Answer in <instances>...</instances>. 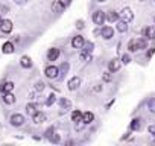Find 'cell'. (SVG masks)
Here are the masks:
<instances>
[{
  "instance_id": "obj_1",
  "label": "cell",
  "mask_w": 155,
  "mask_h": 146,
  "mask_svg": "<svg viewBox=\"0 0 155 146\" xmlns=\"http://www.w3.org/2000/svg\"><path fill=\"white\" fill-rule=\"evenodd\" d=\"M44 75H46V78H49V79H56V78L59 76V68H58L56 65H47V67L44 68Z\"/></svg>"
},
{
  "instance_id": "obj_2",
  "label": "cell",
  "mask_w": 155,
  "mask_h": 146,
  "mask_svg": "<svg viewBox=\"0 0 155 146\" xmlns=\"http://www.w3.org/2000/svg\"><path fill=\"white\" fill-rule=\"evenodd\" d=\"M9 122H11V125H12V126H17V128H18V126H23V125H25L26 119H25V116H23V114L15 113V114H12V116H11Z\"/></svg>"
},
{
  "instance_id": "obj_3",
  "label": "cell",
  "mask_w": 155,
  "mask_h": 146,
  "mask_svg": "<svg viewBox=\"0 0 155 146\" xmlns=\"http://www.w3.org/2000/svg\"><path fill=\"white\" fill-rule=\"evenodd\" d=\"M119 18H122V22L129 23V22H132V18H134V12H132L129 8H123L122 12L119 14Z\"/></svg>"
},
{
  "instance_id": "obj_4",
  "label": "cell",
  "mask_w": 155,
  "mask_h": 146,
  "mask_svg": "<svg viewBox=\"0 0 155 146\" xmlns=\"http://www.w3.org/2000/svg\"><path fill=\"white\" fill-rule=\"evenodd\" d=\"M81 87V78L79 76H73L71 79H68V82H67V88L70 90V91H74V90H78Z\"/></svg>"
},
{
  "instance_id": "obj_5",
  "label": "cell",
  "mask_w": 155,
  "mask_h": 146,
  "mask_svg": "<svg viewBox=\"0 0 155 146\" xmlns=\"http://www.w3.org/2000/svg\"><path fill=\"white\" fill-rule=\"evenodd\" d=\"M105 12L104 11H96L94 14H93V22H94V25H97V26H102L104 23H105Z\"/></svg>"
},
{
  "instance_id": "obj_6",
  "label": "cell",
  "mask_w": 155,
  "mask_h": 146,
  "mask_svg": "<svg viewBox=\"0 0 155 146\" xmlns=\"http://www.w3.org/2000/svg\"><path fill=\"white\" fill-rule=\"evenodd\" d=\"M12 28H14V25H12L11 20H2L0 22V31L3 34H9L12 31Z\"/></svg>"
},
{
  "instance_id": "obj_7",
  "label": "cell",
  "mask_w": 155,
  "mask_h": 146,
  "mask_svg": "<svg viewBox=\"0 0 155 146\" xmlns=\"http://www.w3.org/2000/svg\"><path fill=\"white\" fill-rule=\"evenodd\" d=\"M101 35L105 38V40H111L114 37V29L111 26H104L102 31H101Z\"/></svg>"
},
{
  "instance_id": "obj_8",
  "label": "cell",
  "mask_w": 155,
  "mask_h": 146,
  "mask_svg": "<svg viewBox=\"0 0 155 146\" xmlns=\"http://www.w3.org/2000/svg\"><path fill=\"white\" fill-rule=\"evenodd\" d=\"M84 37H81V35H76V37H73V40H71V47L73 49H81L82 46H84Z\"/></svg>"
},
{
  "instance_id": "obj_9",
  "label": "cell",
  "mask_w": 155,
  "mask_h": 146,
  "mask_svg": "<svg viewBox=\"0 0 155 146\" xmlns=\"http://www.w3.org/2000/svg\"><path fill=\"white\" fill-rule=\"evenodd\" d=\"M94 120V114L91 113V111H85V113H82V116H81V122L84 123V125H88V123H91Z\"/></svg>"
},
{
  "instance_id": "obj_10",
  "label": "cell",
  "mask_w": 155,
  "mask_h": 146,
  "mask_svg": "<svg viewBox=\"0 0 155 146\" xmlns=\"http://www.w3.org/2000/svg\"><path fill=\"white\" fill-rule=\"evenodd\" d=\"M58 56H59V49H56V47L49 49V52H47V61H56Z\"/></svg>"
},
{
  "instance_id": "obj_11",
  "label": "cell",
  "mask_w": 155,
  "mask_h": 146,
  "mask_svg": "<svg viewBox=\"0 0 155 146\" xmlns=\"http://www.w3.org/2000/svg\"><path fill=\"white\" fill-rule=\"evenodd\" d=\"M119 68H120V61H119L117 58L111 59V61H110V64H108V71H111V73H116Z\"/></svg>"
},
{
  "instance_id": "obj_12",
  "label": "cell",
  "mask_w": 155,
  "mask_h": 146,
  "mask_svg": "<svg viewBox=\"0 0 155 146\" xmlns=\"http://www.w3.org/2000/svg\"><path fill=\"white\" fill-rule=\"evenodd\" d=\"M32 120H34V123L40 125V123H43L46 120V114L43 111H37L35 114H32Z\"/></svg>"
},
{
  "instance_id": "obj_13",
  "label": "cell",
  "mask_w": 155,
  "mask_h": 146,
  "mask_svg": "<svg viewBox=\"0 0 155 146\" xmlns=\"http://www.w3.org/2000/svg\"><path fill=\"white\" fill-rule=\"evenodd\" d=\"M143 35H144L147 40H155V26H147V28H144Z\"/></svg>"
},
{
  "instance_id": "obj_14",
  "label": "cell",
  "mask_w": 155,
  "mask_h": 146,
  "mask_svg": "<svg viewBox=\"0 0 155 146\" xmlns=\"http://www.w3.org/2000/svg\"><path fill=\"white\" fill-rule=\"evenodd\" d=\"M14 44L11 43V41H6L3 46H2V52L5 53V55H9V53H14Z\"/></svg>"
},
{
  "instance_id": "obj_15",
  "label": "cell",
  "mask_w": 155,
  "mask_h": 146,
  "mask_svg": "<svg viewBox=\"0 0 155 146\" xmlns=\"http://www.w3.org/2000/svg\"><path fill=\"white\" fill-rule=\"evenodd\" d=\"M20 65H21L23 68H31V67H32V59H31L28 55H25V56L20 58Z\"/></svg>"
},
{
  "instance_id": "obj_16",
  "label": "cell",
  "mask_w": 155,
  "mask_h": 146,
  "mask_svg": "<svg viewBox=\"0 0 155 146\" xmlns=\"http://www.w3.org/2000/svg\"><path fill=\"white\" fill-rule=\"evenodd\" d=\"M14 87H15L14 82H12V81H8V82H5V84L0 85V91H2V93H8V91H12Z\"/></svg>"
},
{
  "instance_id": "obj_17",
  "label": "cell",
  "mask_w": 155,
  "mask_h": 146,
  "mask_svg": "<svg viewBox=\"0 0 155 146\" xmlns=\"http://www.w3.org/2000/svg\"><path fill=\"white\" fill-rule=\"evenodd\" d=\"M3 102H5L6 105H12V104L15 102V96L12 95V91H8V93L3 95Z\"/></svg>"
},
{
  "instance_id": "obj_18",
  "label": "cell",
  "mask_w": 155,
  "mask_h": 146,
  "mask_svg": "<svg viewBox=\"0 0 155 146\" xmlns=\"http://www.w3.org/2000/svg\"><path fill=\"white\" fill-rule=\"evenodd\" d=\"M105 18H107L108 22L114 23V22H117V20H119V14H117L116 11H108V12L105 14Z\"/></svg>"
},
{
  "instance_id": "obj_19",
  "label": "cell",
  "mask_w": 155,
  "mask_h": 146,
  "mask_svg": "<svg viewBox=\"0 0 155 146\" xmlns=\"http://www.w3.org/2000/svg\"><path fill=\"white\" fill-rule=\"evenodd\" d=\"M129 128H131V131H138V129L141 128V122H140V119H132Z\"/></svg>"
},
{
  "instance_id": "obj_20",
  "label": "cell",
  "mask_w": 155,
  "mask_h": 146,
  "mask_svg": "<svg viewBox=\"0 0 155 146\" xmlns=\"http://www.w3.org/2000/svg\"><path fill=\"white\" fill-rule=\"evenodd\" d=\"M81 116H82V113H81L79 110H74V111L71 113V122H74V123L81 122Z\"/></svg>"
},
{
  "instance_id": "obj_21",
  "label": "cell",
  "mask_w": 155,
  "mask_h": 146,
  "mask_svg": "<svg viewBox=\"0 0 155 146\" xmlns=\"http://www.w3.org/2000/svg\"><path fill=\"white\" fill-rule=\"evenodd\" d=\"M52 9H53V12H56V14H61L62 11H64V6L58 2V0H56V2L52 5Z\"/></svg>"
},
{
  "instance_id": "obj_22",
  "label": "cell",
  "mask_w": 155,
  "mask_h": 146,
  "mask_svg": "<svg viewBox=\"0 0 155 146\" xmlns=\"http://www.w3.org/2000/svg\"><path fill=\"white\" fill-rule=\"evenodd\" d=\"M135 43H137V50H143V49H146V46H147L146 40H143V38H137Z\"/></svg>"
},
{
  "instance_id": "obj_23",
  "label": "cell",
  "mask_w": 155,
  "mask_h": 146,
  "mask_svg": "<svg viewBox=\"0 0 155 146\" xmlns=\"http://www.w3.org/2000/svg\"><path fill=\"white\" fill-rule=\"evenodd\" d=\"M38 110H37V105L35 104H28L26 105V113L29 114V116H32V114H35Z\"/></svg>"
},
{
  "instance_id": "obj_24",
  "label": "cell",
  "mask_w": 155,
  "mask_h": 146,
  "mask_svg": "<svg viewBox=\"0 0 155 146\" xmlns=\"http://www.w3.org/2000/svg\"><path fill=\"white\" fill-rule=\"evenodd\" d=\"M117 31H119V32H122V34H123V32H126V31H128V23L120 20V22L117 23Z\"/></svg>"
},
{
  "instance_id": "obj_25",
  "label": "cell",
  "mask_w": 155,
  "mask_h": 146,
  "mask_svg": "<svg viewBox=\"0 0 155 146\" xmlns=\"http://www.w3.org/2000/svg\"><path fill=\"white\" fill-rule=\"evenodd\" d=\"M59 105H61V108H65V110H68V108L71 107V102H70L68 99L62 98V99H59Z\"/></svg>"
},
{
  "instance_id": "obj_26",
  "label": "cell",
  "mask_w": 155,
  "mask_h": 146,
  "mask_svg": "<svg viewBox=\"0 0 155 146\" xmlns=\"http://www.w3.org/2000/svg\"><path fill=\"white\" fill-rule=\"evenodd\" d=\"M81 49L85 50V52H88V53H91L93 49H94V44H93V43H84V46H82Z\"/></svg>"
},
{
  "instance_id": "obj_27",
  "label": "cell",
  "mask_w": 155,
  "mask_h": 146,
  "mask_svg": "<svg viewBox=\"0 0 155 146\" xmlns=\"http://www.w3.org/2000/svg\"><path fill=\"white\" fill-rule=\"evenodd\" d=\"M79 58H81V61H90V59H91V53H88V52L82 50V52H81V55H79Z\"/></svg>"
},
{
  "instance_id": "obj_28",
  "label": "cell",
  "mask_w": 155,
  "mask_h": 146,
  "mask_svg": "<svg viewBox=\"0 0 155 146\" xmlns=\"http://www.w3.org/2000/svg\"><path fill=\"white\" fill-rule=\"evenodd\" d=\"M128 50L129 52H137V43H135V40H131L128 43Z\"/></svg>"
},
{
  "instance_id": "obj_29",
  "label": "cell",
  "mask_w": 155,
  "mask_h": 146,
  "mask_svg": "<svg viewBox=\"0 0 155 146\" xmlns=\"http://www.w3.org/2000/svg\"><path fill=\"white\" fill-rule=\"evenodd\" d=\"M55 102H56V96L52 93V95L47 98V101H46V105H47V107H50V105H53Z\"/></svg>"
},
{
  "instance_id": "obj_30",
  "label": "cell",
  "mask_w": 155,
  "mask_h": 146,
  "mask_svg": "<svg viewBox=\"0 0 155 146\" xmlns=\"http://www.w3.org/2000/svg\"><path fill=\"white\" fill-rule=\"evenodd\" d=\"M44 87H46V84H44L43 81H38V82L35 84V90H37V91H43Z\"/></svg>"
},
{
  "instance_id": "obj_31",
  "label": "cell",
  "mask_w": 155,
  "mask_h": 146,
  "mask_svg": "<svg viewBox=\"0 0 155 146\" xmlns=\"http://www.w3.org/2000/svg\"><path fill=\"white\" fill-rule=\"evenodd\" d=\"M49 138H50V141H52V143H59V141H61V137H59V134H52Z\"/></svg>"
},
{
  "instance_id": "obj_32",
  "label": "cell",
  "mask_w": 155,
  "mask_h": 146,
  "mask_svg": "<svg viewBox=\"0 0 155 146\" xmlns=\"http://www.w3.org/2000/svg\"><path fill=\"white\" fill-rule=\"evenodd\" d=\"M147 108H149L150 113H155V99H150V101L147 102Z\"/></svg>"
},
{
  "instance_id": "obj_33",
  "label": "cell",
  "mask_w": 155,
  "mask_h": 146,
  "mask_svg": "<svg viewBox=\"0 0 155 146\" xmlns=\"http://www.w3.org/2000/svg\"><path fill=\"white\" fill-rule=\"evenodd\" d=\"M122 62H123V64H129V62H131V56H129L128 53H125V55L122 56Z\"/></svg>"
},
{
  "instance_id": "obj_34",
  "label": "cell",
  "mask_w": 155,
  "mask_h": 146,
  "mask_svg": "<svg viewBox=\"0 0 155 146\" xmlns=\"http://www.w3.org/2000/svg\"><path fill=\"white\" fill-rule=\"evenodd\" d=\"M91 91H93V93H99V91H102V84H96V85L91 88Z\"/></svg>"
},
{
  "instance_id": "obj_35",
  "label": "cell",
  "mask_w": 155,
  "mask_h": 146,
  "mask_svg": "<svg viewBox=\"0 0 155 146\" xmlns=\"http://www.w3.org/2000/svg\"><path fill=\"white\" fill-rule=\"evenodd\" d=\"M104 81H105V82H110V81H111V71L104 73Z\"/></svg>"
},
{
  "instance_id": "obj_36",
  "label": "cell",
  "mask_w": 155,
  "mask_h": 146,
  "mask_svg": "<svg viewBox=\"0 0 155 146\" xmlns=\"http://www.w3.org/2000/svg\"><path fill=\"white\" fill-rule=\"evenodd\" d=\"M58 2L64 6V8H67V6H70V3H71V0H58Z\"/></svg>"
},
{
  "instance_id": "obj_37",
  "label": "cell",
  "mask_w": 155,
  "mask_h": 146,
  "mask_svg": "<svg viewBox=\"0 0 155 146\" xmlns=\"http://www.w3.org/2000/svg\"><path fill=\"white\" fill-rule=\"evenodd\" d=\"M147 131H149V134H150V135H153V137H155V125H149V126H147Z\"/></svg>"
},
{
  "instance_id": "obj_38",
  "label": "cell",
  "mask_w": 155,
  "mask_h": 146,
  "mask_svg": "<svg viewBox=\"0 0 155 146\" xmlns=\"http://www.w3.org/2000/svg\"><path fill=\"white\" fill-rule=\"evenodd\" d=\"M153 53H155V47L149 49V50L146 52V56H147V58H152V55H153Z\"/></svg>"
},
{
  "instance_id": "obj_39",
  "label": "cell",
  "mask_w": 155,
  "mask_h": 146,
  "mask_svg": "<svg viewBox=\"0 0 155 146\" xmlns=\"http://www.w3.org/2000/svg\"><path fill=\"white\" fill-rule=\"evenodd\" d=\"M53 132H55V128H53V126H50V128H49V129L46 131V137H50V135H52Z\"/></svg>"
},
{
  "instance_id": "obj_40",
  "label": "cell",
  "mask_w": 155,
  "mask_h": 146,
  "mask_svg": "<svg viewBox=\"0 0 155 146\" xmlns=\"http://www.w3.org/2000/svg\"><path fill=\"white\" fill-rule=\"evenodd\" d=\"M76 28H78V29H82V28H84V22H82V20H79V22L76 23Z\"/></svg>"
},
{
  "instance_id": "obj_41",
  "label": "cell",
  "mask_w": 155,
  "mask_h": 146,
  "mask_svg": "<svg viewBox=\"0 0 155 146\" xmlns=\"http://www.w3.org/2000/svg\"><path fill=\"white\" fill-rule=\"evenodd\" d=\"M61 70H62V71H67V70H68V62H64V64L61 65Z\"/></svg>"
},
{
  "instance_id": "obj_42",
  "label": "cell",
  "mask_w": 155,
  "mask_h": 146,
  "mask_svg": "<svg viewBox=\"0 0 155 146\" xmlns=\"http://www.w3.org/2000/svg\"><path fill=\"white\" fill-rule=\"evenodd\" d=\"M97 2H107V0H97Z\"/></svg>"
},
{
  "instance_id": "obj_43",
  "label": "cell",
  "mask_w": 155,
  "mask_h": 146,
  "mask_svg": "<svg viewBox=\"0 0 155 146\" xmlns=\"http://www.w3.org/2000/svg\"><path fill=\"white\" fill-rule=\"evenodd\" d=\"M140 2H146V0H140Z\"/></svg>"
},
{
  "instance_id": "obj_44",
  "label": "cell",
  "mask_w": 155,
  "mask_h": 146,
  "mask_svg": "<svg viewBox=\"0 0 155 146\" xmlns=\"http://www.w3.org/2000/svg\"><path fill=\"white\" fill-rule=\"evenodd\" d=\"M0 22H2V15H0Z\"/></svg>"
},
{
  "instance_id": "obj_45",
  "label": "cell",
  "mask_w": 155,
  "mask_h": 146,
  "mask_svg": "<svg viewBox=\"0 0 155 146\" xmlns=\"http://www.w3.org/2000/svg\"><path fill=\"white\" fill-rule=\"evenodd\" d=\"M153 22H155V18H153Z\"/></svg>"
},
{
  "instance_id": "obj_46",
  "label": "cell",
  "mask_w": 155,
  "mask_h": 146,
  "mask_svg": "<svg viewBox=\"0 0 155 146\" xmlns=\"http://www.w3.org/2000/svg\"><path fill=\"white\" fill-rule=\"evenodd\" d=\"M153 2H155V0H153Z\"/></svg>"
}]
</instances>
